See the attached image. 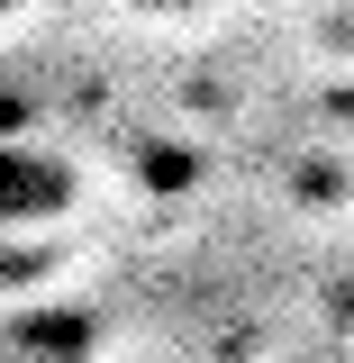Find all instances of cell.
<instances>
[{
  "mask_svg": "<svg viewBox=\"0 0 354 363\" xmlns=\"http://www.w3.org/2000/svg\"><path fill=\"white\" fill-rule=\"evenodd\" d=\"M9 345L37 354V363H82L91 345H100V318H91V309H55V300H45V309H18V318H9Z\"/></svg>",
  "mask_w": 354,
  "mask_h": 363,
  "instance_id": "7a4b0ae2",
  "label": "cell"
},
{
  "mask_svg": "<svg viewBox=\"0 0 354 363\" xmlns=\"http://www.w3.org/2000/svg\"><path fill=\"white\" fill-rule=\"evenodd\" d=\"M45 281H55V255L37 236H0V300L9 291H45Z\"/></svg>",
  "mask_w": 354,
  "mask_h": 363,
  "instance_id": "3957f363",
  "label": "cell"
},
{
  "mask_svg": "<svg viewBox=\"0 0 354 363\" xmlns=\"http://www.w3.org/2000/svg\"><path fill=\"white\" fill-rule=\"evenodd\" d=\"M0 363H37V354H18V345H0Z\"/></svg>",
  "mask_w": 354,
  "mask_h": 363,
  "instance_id": "5b68a950",
  "label": "cell"
},
{
  "mask_svg": "<svg viewBox=\"0 0 354 363\" xmlns=\"http://www.w3.org/2000/svg\"><path fill=\"white\" fill-rule=\"evenodd\" d=\"M145 9H200V0H145Z\"/></svg>",
  "mask_w": 354,
  "mask_h": 363,
  "instance_id": "277c9868",
  "label": "cell"
},
{
  "mask_svg": "<svg viewBox=\"0 0 354 363\" xmlns=\"http://www.w3.org/2000/svg\"><path fill=\"white\" fill-rule=\"evenodd\" d=\"M73 209H82V173L55 145L0 136V236H37V227L73 218Z\"/></svg>",
  "mask_w": 354,
  "mask_h": 363,
  "instance_id": "6da1fadb",
  "label": "cell"
}]
</instances>
